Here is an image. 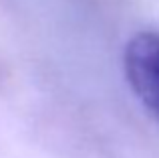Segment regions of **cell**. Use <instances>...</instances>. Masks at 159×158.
Returning a JSON list of instances; mask_svg holds the SVG:
<instances>
[{
    "label": "cell",
    "instance_id": "obj_1",
    "mask_svg": "<svg viewBox=\"0 0 159 158\" xmlns=\"http://www.w3.org/2000/svg\"><path fill=\"white\" fill-rule=\"evenodd\" d=\"M123 67L129 87L141 103L159 118V35L139 32L127 43Z\"/></svg>",
    "mask_w": 159,
    "mask_h": 158
}]
</instances>
